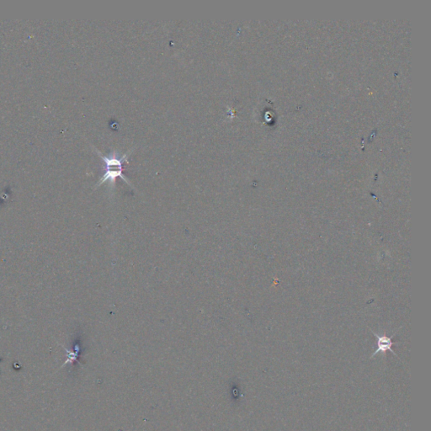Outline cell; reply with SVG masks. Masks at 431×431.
<instances>
[{
  "mask_svg": "<svg viewBox=\"0 0 431 431\" xmlns=\"http://www.w3.org/2000/svg\"><path fill=\"white\" fill-rule=\"evenodd\" d=\"M99 154L101 156V158L103 159L106 164V172L101 179V181L97 184V187L101 186L102 184L105 183L106 181H111V183H115L116 179L117 177L121 178L127 182L129 186H132V185L129 183V181H127V178L122 175V163L123 162H127L128 153L123 155L122 158H116L115 155H111V157H106L101 154V152H98Z\"/></svg>",
  "mask_w": 431,
  "mask_h": 431,
  "instance_id": "6da1fadb",
  "label": "cell"
},
{
  "mask_svg": "<svg viewBox=\"0 0 431 431\" xmlns=\"http://www.w3.org/2000/svg\"><path fill=\"white\" fill-rule=\"evenodd\" d=\"M372 333L374 334L375 337L377 338V350H376L374 353L372 354V358H373V357H374L376 355L378 354V353H383V354L385 355L387 351H391L394 356L398 357V355L396 354L395 352L393 351V349H392L393 344H397L396 342H393V341L392 340L393 337H394V335H395V333H394L392 337H387V336L385 335V334L384 335H380V334H377V333H375L373 331H372Z\"/></svg>",
  "mask_w": 431,
  "mask_h": 431,
  "instance_id": "7a4b0ae2",
  "label": "cell"
},
{
  "mask_svg": "<svg viewBox=\"0 0 431 431\" xmlns=\"http://www.w3.org/2000/svg\"><path fill=\"white\" fill-rule=\"evenodd\" d=\"M66 350V349H65ZM67 353H68V359L67 360V362H65V364H67V362H72L73 361H76V358H77V354H74V353H72V352H69V351L66 350Z\"/></svg>",
  "mask_w": 431,
  "mask_h": 431,
  "instance_id": "3957f363",
  "label": "cell"
}]
</instances>
